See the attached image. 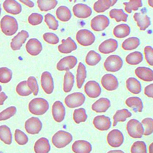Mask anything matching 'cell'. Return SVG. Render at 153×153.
<instances>
[{
  "instance_id": "9f6ffc18",
  "label": "cell",
  "mask_w": 153,
  "mask_h": 153,
  "mask_svg": "<svg viewBox=\"0 0 153 153\" xmlns=\"http://www.w3.org/2000/svg\"><path fill=\"white\" fill-rule=\"evenodd\" d=\"M153 84H151L146 86L144 90L145 94L148 97L153 98Z\"/></svg>"
},
{
  "instance_id": "cb8c5ba5",
  "label": "cell",
  "mask_w": 153,
  "mask_h": 153,
  "mask_svg": "<svg viewBox=\"0 0 153 153\" xmlns=\"http://www.w3.org/2000/svg\"><path fill=\"white\" fill-rule=\"evenodd\" d=\"M133 18L141 30L145 31L151 25L149 18L144 14L136 13Z\"/></svg>"
},
{
  "instance_id": "d6986e66",
  "label": "cell",
  "mask_w": 153,
  "mask_h": 153,
  "mask_svg": "<svg viewBox=\"0 0 153 153\" xmlns=\"http://www.w3.org/2000/svg\"><path fill=\"white\" fill-rule=\"evenodd\" d=\"M118 46V42L116 40L109 39L101 43L99 47L98 50L102 53L108 54L114 52Z\"/></svg>"
},
{
  "instance_id": "d4e9b609",
  "label": "cell",
  "mask_w": 153,
  "mask_h": 153,
  "mask_svg": "<svg viewBox=\"0 0 153 153\" xmlns=\"http://www.w3.org/2000/svg\"><path fill=\"white\" fill-rule=\"evenodd\" d=\"M135 73L140 79L145 82L153 80V72L150 69L144 67H139L135 70Z\"/></svg>"
},
{
  "instance_id": "ba28073f",
  "label": "cell",
  "mask_w": 153,
  "mask_h": 153,
  "mask_svg": "<svg viewBox=\"0 0 153 153\" xmlns=\"http://www.w3.org/2000/svg\"><path fill=\"white\" fill-rule=\"evenodd\" d=\"M107 141L111 147L117 148L121 146L124 141V137L122 133L117 129L111 131L108 134Z\"/></svg>"
},
{
  "instance_id": "836d02e7",
  "label": "cell",
  "mask_w": 153,
  "mask_h": 153,
  "mask_svg": "<svg viewBox=\"0 0 153 153\" xmlns=\"http://www.w3.org/2000/svg\"><path fill=\"white\" fill-rule=\"evenodd\" d=\"M56 14L59 20L64 22L69 21L71 17L70 10L65 6H61L58 7L56 10Z\"/></svg>"
},
{
  "instance_id": "44dd1931",
  "label": "cell",
  "mask_w": 153,
  "mask_h": 153,
  "mask_svg": "<svg viewBox=\"0 0 153 153\" xmlns=\"http://www.w3.org/2000/svg\"><path fill=\"white\" fill-rule=\"evenodd\" d=\"M72 150L75 153H90L92 150V146L87 141L79 140L73 144Z\"/></svg>"
},
{
  "instance_id": "ab89813d",
  "label": "cell",
  "mask_w": 153,
  "mask_h": 153,
  "mask_svg": "<svg viewBox=\"0 0 153 153\" xmlns=\"http://www.w3.org/2000/svg\"><path fill=\"white\" fill-rule=\"evenodd\" d=\"M37 3L38 7L41 11H47L54 9L57 4L58 2L56 0H38Z\"/></svg>"
},
{
  "instance_id": "603a6c76",
  "label": "cell",
  "mask_w": 153,
  "mask_h": 153,
  "mask_svg": "<svg viewBox=\"0 0 153 153\" xmlns=\"http://www.w3.org/2000/svg\"><path fill=\"white\" fill-rule=\"evenodd\" d=\"M3 6L7 12L14 15L20 14L22 10L21 5L14 0H6L3 3Z\"/></svg>"
},
{
  "instance_id": "e0dca14e",
  "label": "cell",
  "mask_w": 153,
  "mask_h": 153,
  "mask_svg": "<svg viewBox=\"0 0 153 153\" xmlns=\"http://www.w3.org/2000/svg\"><path fill=\"white\" fill-rule=\"evenodd\" d=\"M52 114L55 120L58 123L62 122L65 116V108L61 102L57 101L52 106Z\"/></svg>"
},
{
  "instance_id": "d590c367",
  "label": "cell",
  "mask_w": 153,
  "mask_h": 153,
  "mask_svg": "<svg viewBox=\"0 0 153 153\" xmlns=\"http://www.w3.org/2000/svg\"><path fill=\"white\" fill-rule=\"evenodd\" d=\"M74 83V76L69 71L66 72L64 78L63 90L65 92L68 93L72 90Z\"/></svg>"
},
{
  "instance_id": "94428289",
  "label": "cell",
  "mask_w": 153,
  "mask_h": 153,
  "mask_svg": "<svg viewBox=\"0 0 153 153\" xmlns=\"http://www.w3.org/2000/svg\"><path fill=\"white\" fill-rule=\"evenodd\" d=\"M149 153H153V143H152L149 146Z\"/></svg>"
},
{
  "instance_id": "f35d334b",
  "label": "cell",
  "mask_w": 153,
  "mask_h": 153,
  "mask_svg": "<svg viewBox=\"0 0 153 153\" xmlns=\"http://www.w3.org/2000/svg\"><path fill=\"white\" fill-rule=\"evenodd\" d=\"M109 16L112 19L116 20L117 22L121 21L126 22L128 15L125 13L122 9H114L109 12Z\"/></svg>"
},
{
  "instance_id": "7402d4cb",
  "label": "cell",
  "mask_w": 153,
  "mask_h": 153,
  "mask_svg": "<svg viewBox=\"0 0 153 153\" xmlns=\"http://www.w3.org/2000/svg\"><path fill=\"white\" fill-rule=\"evenodd\" d=\"M62 43L58 46V50L61 53H70L77 48L75 42L70 37H68L66 40L62 39Z\"/></svg>"
},
{
  "instance_id": "5bb4252c",
  "label": "cell",
  "mask_w": 153,
  "mask_h": 153,
  "mask_svg": "<svg viewBox=\"0 0 153 153\" xmlns=\"http://www.w3.org/2000/svg\"><path fill=\"white\" fill-rule=\"evenodd\" d=\"M85 92L87 95L91 98H96L100 94L101 90L98 83L94 81H88L84 87Z\"/></svg>"
},
{
  "instance_id": "6da1fadb",
  "label": "cell",
  "mask_w": 153,
  "mask_h": 153,
  "mask_svg": "<svg viewBox=\"0 0 153 153\" xmlns=\"http://www.w3.org/2000/svg\"><path fill=\"white\" fill-rule=\"evenodd\" d=\"M49 108L48 102L46 100L41 98L33 99L29 105L30 111L35 115H42L47 112Z\"/></svg>"
},
{
  "instance_id": "f6af8a7d",
  "label": "cell",
  "mask_w": 153,
  "mask_h": 153,
  "mask_svg": "<svg viewBox=\"0 0 153 153\" xmlns=\"http://www.w3.org/2000/svg\"><path fill=\"white\" fill-rule=\"evenodd\" d=\"M12 72L10 69L6 67L0 68V82L3 83L9 82L12 79Z\"/></svg>"
},
{
  "instance_id": "6125c7cd",
  "label": "cell",
  "mask_w": 153,
  "mask_h": 153,
  "mask_svg": "<svg viewBox=\"0 0 153 153\" xmlns=\"http://www.w3.org/2000/svg\"><path fill=\"white\" fill-rule=\"evenodd\" d=\"M148 3L150 6L153 7V1H148Z\"/></svg>"
},
{
  "instance_id": "b9f144b4",
  "label": "cell",
  "mask_w": 153,
  "mask_h": 153,
  "mask_svg": "<svg viewBox=\"0 0 153 153\" xmlns=\"http://www.w3.org/2000/svg\"><path fill=\"white\" fill-rule=\"evenodd\" d=\"M123 4L125 6V11L129 14L131 13L132 10H137L143 6L141 0H130L129 2H124Z\"/></svg>"
},
{
  "instance_id": "4dcf8cb0",
  "label": "cell",
  "mask_w": 153,
  "mask_h": 153,
  "mask_svg": "<svg viewBox=\"0 0 153 153\" xmlns=\"http://www.w3.org/2000/svg\"><path fill=\"white\" fill-rule=\"evenodd\" d=\"M131 116L132 113L127 109H123L117 111L113 117V126H116L119 122L125 121L127 118Z\"/></svg>"
},
{
  "instance_id": "60d3db41",
  "label": "cell",
  "mask_w": 153,
  "mask_h": 153,
  "mask_svg": "<svg viewBox=\"0 0 153 153\" xmlns=\"http://www.w3.org/2000/svg\"><path fill=\"white\" fill-rule=\"evenodd\" d=\"M101 59L100 55L95 51L91 50L87 54L85 58V62L87 64L94 66L97 64Z\"/></svg>"
},
{
  "instance_id": "30bf717a",
  "label": "cell",
  "mask_w": 153,
  "mask_h": 153,
  "mask_svg": "<svg viewBox=\"0 0 153 153\" xmlns=\"http://www.w3.org/2000/svg\"><path fill=\"white\" fill-rule=\"evenodd\" d=\"M109 23V19L107 17L100 15L95 17L91 20V27L95 31H102L108 27Z\"/></svg>"
},
{
  "instance_id": "3957f363",
  "label": "cell",
  "mask_w": 153,
  "mask_h": 153,
  "mask_svg": "<svg viewBox=\"0 0 153 153\" xmlns=\"http://www.w3.org/2000/svg\"><path fill=\"white\" fill-rule=\"evenodd\" d=\"M73 137L70 133L63 131H59L53 137L52 142L53 145L57 148L65 147L72 141Z\"/></svg>"
},
{
  "instance_id": "4316f807",
  "label": "cell",
  "mask_w": 153,
  "mask_h": 153,
  "mask_svg": "<svg viewBox=\"0 0 153 153\" xmlns=\"http://www.w3.org/2000/svg\"><path fill=\"white\" fill-rule=\"evenodd\" d=\"M117 0H99L94 4V10L98 13H103L115 4Z\"/></svg>"
},
{
  "instance_id": "7bdbcfd3",
  "label": "cell",
  "mask_w": 153,
  "mask_h": 153,
  "mask_svg": "<svg viewBox=\"0 0 153 153\" xmlns=\"http://www.w3.org/2000/svg\"><path fill=\"white\" fill-rule=\"evenodd\" d=\"M87 118V116L85 110L80 108L74 110L73 114V119L76 124L85 122Z\"/></svg>"
},
{
  "instance_id": "5b68a950",
  "label": "cell",
  "mask_w": 153,
  "mask_h": 153,
  "mask_svg": "<svg viewBox=\"0 0 153 153\" xmlns=\"http://www.w3.org/2000/svg\"><path fill=\"white\" fill-rule=\"evenodd\" d=\"M123 65L122 59L116 55H112L108 56L104 63V66L108 71L115 72L119 71Z\"/></svg>"
},
{
  "instance_id": "db71d44e",
  "label": "cell",
  "mask_w": 153,
  "mask_h": 153,
  "mask_svg": "<svg viewBox=\"0 0 153 153\" xmlns=\"http://www.w3.org/2000/svg\"><path fill=\"white\" fill-rule=\"evenodd\" d=\"M43 19L42 16L37 13H33L28 19V22L32 25H36L40 24Z\"/></svg>"
},
{
  "instance_id": "680465c9",
  "label": "cell",
  "mask_w": 153,
  "mask_h": 153,
  "mask_svg": "<svg viewBox=\"0 0 153 153\" xmlns=\"http://www.w3.org/2000/svg\"><path fill=\"white\" fill-rule=\"evenodd\" d=\"M19 1L31 8L33 7L34 6V3L30 1H23V0L21 1L20 0Z\"/></svg>"
},
{
  "instance_id": "277c9868",
  "label": "cell",
  "mask_w": 153,
  "mask_h": 153,
  "mask_svg": "<svg viewBox=\"0 0 153 153\" xmlns=\"http://www.w3.org/2000/svg\"><path fill=\"white\" fill-rule=\"evenodd\" d=\"M126 129L129 135L134 138H141L144 134L142 124L135 119H131L127 123Z\"/></svg>"
},
{
  "instance_id": "484cf974",
  "label": "cell",
  "mask_w": 153,
  "mask_h": 153,
  "mask_svg": "<svg viewBox=\"0 0 153 153\" xmlns=\"http://www.w3.org/2000/svg\"><path fill=\"white\" fill-rule=\"evenodd\" d=\"M111 106L110 100L107 98H101L93 104L92 108L97 113L105 112Z\"/></svg>"
},
{
  "instance_id": "ffe728a7",
  "label": "cell",
  "mask_w": 153,
  "mask_h": 153,
  "mask_svg": "<svg viewBox=\"0 0 153 153\" xmlns=\"http://www.w3.org/2000/svg\"><path fill=\"white\" fill-rule=\"evenodd\" d=\"M27 52L30 55L36 56L39 55L42 50L41 43L36 38L30 39L26 45Z\"/></svg>"
},
{
  "instance_id": "1f68e13d",
  "label": "cell",
  "mask_w": 153,
  "mask_h": 153,
  "mask_svg": "<svg viewBox=\"0 0 153 153\" xmlns=\"http://www.w3.org/2000/svg\"><path fill=\"white\" fill-rule=\"evenodd\" d=\"M130 28L128 25L123 24L115 27L113 33L114 36L118 38H124L130 34Z\"/></svg>"
},
{
  "instance_id": "8992f818",
  "label": "cell",
  "mask_w": 153,
  "mask_h": 153,
  "mask_svg": "<svg viewBox=\"0 0 153 153\" xmlns=\"http://www.w3.org/2000/svg\"><path fill=\"white\" fill-rule=\"evenodd\" d=\"M76 39L81 45L87 46L91 45L94 42L95 37L90 30L83 29L79 30L76 33Z\"/></svg>"
},
{
  "instance_id": "91938a15",
  "label": "cell",
  "mask_w": 153,
  "mask_h": 153,
  "mask_svg": "<svg viewBox=\"0 0 153 153\" xmlns=\"http://www.w3.org/2000/svg\"><path fill=\"white\" fill-rule=\"evenodd\" d=\"M107 153H125L123 151L121 150H111L108 152Z\"/></svg>"
},
{
  "instance_id": "8d00e7d4",
  "label": "cell",
  "mask_w": 153,
  "mask_h": 153,
  "mask_svg": "<svg viewBox=\"0 0 153 153\" xmlns=\"http://www.w3.org/2000/svg\"><path fill=\"white\" fill-rule=\"evenodd\" d=\"M143 59L142 54L137 51L130 53L126 58V61L127 63L133 65H138L142 62Z\"/></svg>"
},
{
  "instance_id": "e575fe53",
  "label": "cell",
  "mask_w": 153,
  "mask_h": 153,
  "mask_svg": "<svg viewBox=\"0 0 153 153\" xmlns=\"http://www.w3.org/2000/svg\"><path fill=\"white\" fill-rule=\"evenodd\" d=\"M0 139L6 144L10 145L12 143V134L9 127L6 125L0 126Z\"/></svg>"
},
{
  "instance_id": "52a82bcc",
  "label": "cell",
  "mask_w": 153,
  "mask_h": 153,
  "mask_svg": "<svg viewBox=\"0 0 153 153\" xmlns=\"http://www.w3.org/2000/svg\"><path fill=\"white\" fill-rule=\"evenodd\" d=\"M85 98L82 93L76 92L68 96L65 99V103L70 108H74L80 107L84 103Z\"/></svg>"
},
{
  "instance_id": "7dc6e473",
  "label": "cell",
  "mask_w": 153,
  "mask_h": 153,
  "mask_svg": "<svg viewBox=\"0 0 153 153\" xmlns=\"http://www.w3.org/2000/svg\"><path fill=\"white\" fill-rule=\"evenodd\" d=\"M16 108L15 106L8 108L0 113V121L7 120L13 117L16 112Z\"/></svg>"
},
{
  "instance_id": "9a60e30c",
  "label": "cell",
  "mask_w": 153,
  "mask_h": 153,
  "mask_svg": "<svg viewBox=\"0 0 153 153\" xmlns=\"http://www.w3.org/2000/svg\"><path fill=\"white\" fill-rule=\"evenodd\" d=\"M74 15L79 18L86 19L90 17L92 14L91 8L87 5L79 4L75 5L73 8Z\"/></svg>"
},
{
  "instance_id": "816d5d0a",
  "label": "cell",
  "mask_w": 153,
  "mask_h": 153,
  "mask_svg": "<svg viewBox=\"0 0 153 153\" xmlns=\"http://www.w3.org/2000/svg\"><path fill=\"white\" fill-rule=\"evenodd\" d=\"M27 85L34 96L37 95L39 87L36 78L33 76L29 77L27 81Z\"/></svg>"
},
{
  "instance_id": "be15d7a7",
  "label": "cell",
  "mask_w": 153,
  "mask_h": 153,
  "mask_svg": "<svg viewBox=\"0 0 153 153\" xmlns=\"http://www.w3.org/2000/svg\"><path fill=\"white\" fill-rule=\"evenodd\" d=\"M1 4H0V16H1Z\"/></svg>"
},
{
  "instance_id": "7c38bea8",
  "label": "cell",
  "mask_w": 153,
  "mask_h": 153,
  "mask_svg": "<svg viewBox=\"0 0 153 153\" xmlns=\"http://www.w3.org/2000/svg\"><path fill=\"white\" fill-rule=\"evenodd\" d=\"M77 60L73 56H69L61 59L57 63V69L59 71H69L75 67Z\"/></svg>"
},
{
  "instance_id": "ee69618b",
  "label": "cell",
  "mask_w": 153,
  "mask_h": 153,
  "mask_svg": "<svg viewBox=\"0 0 153 153\" xmlns=\"http://www.w3.org/2000/svg\"><path fill=\"white\" fill-rule=\"evenodd\" d=\"M16 91L19 95L23 97L28 96L32 93L27 85L26 81L21 82L18 85Z\"/></svg>"
},
{
  "instance_id": "f5cc1de1",
  "label": "cell",
  "mask_w": 153,
  "mask_h": 153,
  "mask_svg": "<svg viewBox=\"0 0 153 153\" xmlns=\"http://www.w3.org/2000/svg\"><path fill=\"white\" fill-rule=\"evenodd\" d=\"M43 38L44 41L51 44L56 45L58 44L59 41L58 36L53 33H45L43 35Z\"/></svg>"
},
{
  "instance_id": "8fae6325",
  "label": "cell",
  "mask_w": 153,
  "mask_h": 153,
  "mask_svg": "<svg viewBox=\"0 0 153 153\" xmlns=\"http://www.w3.org/2000/svg\"><path fill=\"white\" fill-rule=\"evenodd\" d=\"M101 83L106 90L109 91L116 90L119 86L117 78L111 74L105 75L101 79Z\"/></svg>"
},
{
  "instance_id": "9c48e42d",
  "label": "cell",
  "mask_w": 153,
  "mask_h": 153,
  "mask_svg": "<svg viewBox=\"0 0 153 153\" xmlns=\"http://www.w3.org/2000/svg\"><path fill=\"white\" fill-rule=\"evenodd\" d=\"M42 124L38 118L32 117L25 123V128L27 133L31 134H38L41 130Z\"/></svg>"
},
{
  "instance_id": "f1b7e54d",
  "label": "cell",
  "mask_w": 153,
  "mask_h": 153,
  "mask_svg": "<svg viewBox=\"0 0 153 153\" xmlns=\"http://www.w3.org/2000/svg\"><path fill=\"white\" fill-rule=\"evenodd\" d=\"M126 105L131 108L135 112H142L143 108L142 101L137 97H130L125 101Z\"/></svg>"
},
{
  "instance_id": "83f0119b",
  "label": "cell",
  "mask_w": 153,
  "mask_h": 153,
  "mask_svg": "<svg viewBox=\"0 0 153 153\" xmlns=\"http://www.w3.org/2000/svg\"><path fill=\"white\" fill-rule=\"evenodd\" d=\"M50 150L48 140L45 137L38 140L34 146V151L36 153H48Z\"/></svg>"
},
{
  "instance_id": "e7e4bbea",
  "label": "cell",
  "mask_w": 153,
  "mask_h": 153,
  "mask_svg": "<svg viewBox=\"0 0 153 153\" xmlns=\"http://www.w3.org/2000/svg\"><path fill=\"white\" fill-rule=\"evenodd\" d=\"M2 90V88L1 86L0 85V92H1Z\"/></svg>"
},
{
  "instance_id": "2e32d148",
  "label": "cell",
  "mask_w": 153,
  "mask_h": 153,
  "mask_svg": "<svg viewBox=\"0 0 153 153\" xmlns=\"http://www.w3.org/2000/svg\"><path fill=\"white\" fill-rule=\"evenodd\" d=\"M29 37L28 33L25 30L19 32L12 40L10 47L14 51L19 50Z\"/></svg>"
},
{
  "instance_id": "bcb514c9",
  "label": "cell",
  "mask_w": 153,
  "mask_h": 153,
  "mask_svg": "<svg viewBox=\"0 0 153 153\" xmlns=\"http://www.w3.org/2000/svg\"><path fill=\"white\" fill-rule=\"evenodd\" d=\"M45 21L50 29L53 30L57 29L58 22L53 15L49 13L46 15L45 16Z\"/></svg>"
},
{
  "instance_id": "74e56055",
  "label": "cell",
  "mask_w": 153,
  "mask_h": 153,
  "mask_svg": "<svg viewBox=\"0 0 153 153\" xmlns=\"http://www.w3.org/2000/svg\"><path fill=\"white\" fill-rule=\"evenodd\" d=\"M140 44V40L136 37L127 38L123 43L122 48L125 50H132L136 49Z\"/></svg>"
},
{
  "instance_id": "f546056e",
  "label": "cell",
  "mask_w": 153,
  "mask_h": 153,
  "mask_svg": "<svg viewBox=\"0 0 153 153\" xmlns=\"http://www.w3.org/2000/svg\"><path fill=\"white\" fill-rule=\"evenodd\" d=\"M126 88L132 93L137 94L141 92L142 86L136 79L131 77L127 79L126 82Z\"/></svg>"
},
{
  "instance_id": "f907efd6",
  "label": "cell",
  "mask_w": 153,
  "mask_h": 153,
  "mask_svg": "<svg viewBox=\"0 0 153 153\" xmlns=\"http://www.w3.org/2000/svg\"><path fill=\"white\" fill-rule=\"evenodd\" d=\"M142 123L145 127V130L143 134L145 136L149 135L153 133V119L147 118L144 119L142 121Z\"/></svg>"
},
{
  "instance_id": "11a10c76",
  "label": "cell",
  "mask_w": 153,
  "mask_h": 153,
  "mask_svg": "<svg viewBox=\"0 0 153 153\" xmlns=\"http://www.w3.org/2000/svg\"><path fill=\"white\" fill-rule=\"evenodd\" d=\"M146 59L149 64L153 66V49L150 46H147L144 48Z\"/></svg>"
},
{
  "instance_id": "681fc988",
  "label": "cell",
  "mask_w": 153,
  "mask_h": 153,
  "mask_svg": "<svg viewBox=\"0 0 153 153\" xmlns=\"http://www.w3.org/2000/svg\"><path fill=\"white\" fill-rule=\"evenodd\" d=\"M15 138L16 141L20 145L26 144L28 141V138L27 135L18 129L15 131Z\"/></svg>"
},
{
  "instance_id": "7a4b0ae2",
  "label": "cell",
  "mask_w": 153,
  "mask_h": 153,
  "mask_svg": "<svg viewBox=\"0 0 153 153\" xmlns=\"http://www.w3.org/2000/svg\"><path fill=\"white\" fill-rule=\"evenodd\" d=\"M1 27L2 32L6 35L11 36L17 31L18 25L15 18L6 15L4 16L1 20Z\"/></svg>"
},
{
  "instance_id": "c3c4849f",
  "label": "cell",
  "mask_w": 153,
  "mask_h": 153,
  "mask_svg": "<svg viewBox=\"0 0 153 153\" xmlns=\"http://www.w3.org/2000/svg\"><path fill=\"white\" fill-rule=\"evenodd\" d=\"M131 153H147L146 146L143 141L135 142L131 148Z\"/></svg>"
},
{
  "instance_id": "6f0895ef",
  "label": "cell",
  "mask_w": 153,
  "mask_h": 153,
  "mask_svg": "<svg viewBox=\"0 0 153 153\" xmlns=\"http://www.w3.org/2000/svg\"><path fill=\"white\" fill-rule=\"evenodd\" d=\"M7 98L8 97L4 92L0 93V105H3L4 102Z\"/></svg>"
},
{
  "instance_id": "ac0fdd59",
  "label": "cell",
  "mask_w": 153,
  "mask_h": 153,
  "mask_svg": "<svg viewBox=\"0 0 153 153\" xmlns=\"http://www.w3.org/2000/svg\"><path fill=\"white\" fill-rule=\"evenodd\" d=\"M93 123L96 128L102 131L109 130L111 124L110 118L104 115L98 116L95 117Z\"/></svg>"
},
{
  "instance_id": "4fadbf2b",
  "label": "cell",
  "mask_w": 153,
  "mask_h": 153,
  "mask_svg": "<svg viewBox=\"0 0 153 153\" xmlns=\"http://www.w3.org/2000/svg\"><path fill=\"white\" fill-rule=\"evenodd\" d=\"M41 85L45 92L47 94H51L54 89L53 79L51 74L48 72L43 73L41 78Z\"/></svg>"
},
{
  "instance_id": "d6a6232c",
  "label": "cell",
  "mask_w": 153,
  "mask_h": 153,
  "mask_svg": "<svg viewBox=\"0 0 153 153\" xmlns=\"http://www.w3.org/2000/svg\"><path fill=\"white\" fill-rule=\"evenodd\" d=\"M86 78V71L85 66L80 62L77 70L76 74V84L79 88H82Z\"/></svg>"
}]
</instances>
